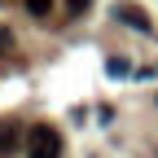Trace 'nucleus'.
Wrapping results in <instances>:
<instances>
[{
    "label": "nucleus",
    "mask_w": 158,
    "mask_h": 158,
    "mask_svg": "<svg viewBox=\"0 0 158 158\" xmlns=\"http://www.w3.org/2000/svg\"><path fill=\"white\" fill-rule=\"evenodd\" d=\"M18 141H22V132H18L13 123L0 127V154H13V149H18Z\"/></svg>",
    "instance_id": "obj_3"
},
{
    "label": "nucleus",
    "mask_w": 158,
    "mask_h": 158,
    "mask_svg": "<svg viewBox=\"0 0 158 158\" xmlns=\"http://www.w3.org/2000/svg\"><path fill=\"white\" fill-rule=\"evenodd\" d=\"M88 5H92V0H66V9H70V13H84Z\"/></svg>",
    "instance_id": "obj_6"
},
{
    "label": "nucleus",
    "mask_w": 158,
    "mask_h": 158,
    "mask_svg": "<svg viewBox=\"0 0 158 158\" xmlns=\"http://www.w3.org/2000/svg\"><path fill=\"white\" fill-rule=\"evenodd\" d=\"M114 13H118V22H127V27H136V31H154V22L145 18V9H136V5H118Z\"/></svg>",
    "instance_id": "obj_2"
},
{
    "label": "nucleus",
    "mask_w": 158,
    "mask_h": 158,
    "mask_svg": "<svg viewBox=\"0 0 158 158\" xmlns=\"http://www.w3.org/2000/svg\"><path fill=\"white\" fill-rule=\"evenodd\" d=\"M106 70H110V75H127V62H123V57H110Z\"/></svg>",
    "instance_id": "obj_5"
},
{
    "label": "nucleus",
    "mask_w": 158,
    "mask_h": 158,
    "mask_svg": "<svg viewBox=\"0 0 158 158\" xmlns=\"http://www.w3.org/2000/svg\"><path fill=\"white\" fill-rule=\"evenodd\" d=\"M53 9V0H27V13H35V18H44Z\"/></svg>",
    "instance_id": "obj_4"
},
{
    "label": "nucleus",
    "mask_w": 158,
    "mask_h": 158,
    "mask_svg": "<svg viewBox=\"0 0 158 158\" xmlns=\"http://www.w3.org/2000/svg\"><path fill=\"white\" fill-rule=\"evenodd\" d=\"M22 149L27 158H62V136H57V127H31Z\"/></svg>",
    "instance_id": "obj_1"
}]
</instances>
